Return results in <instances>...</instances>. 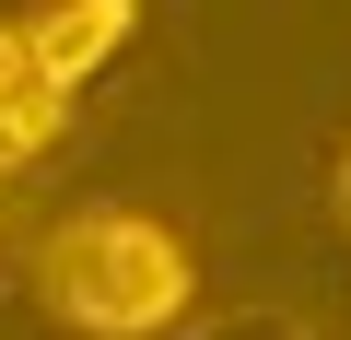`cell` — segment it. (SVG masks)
Here are the masks:
<instances>
[{"label": "cell", "instance_id": "cell-1", "mask_svg": "<svg viewBox=\"0 0 351 340\" xmlns=\"http://www.w3.org/2000/svg\"><path fill=\"white\" fill-rule=\"evenodd\" d=\"M36 282H47V305L82 340H176L188 328V293H199V258L152 212H71L36 247Z\"/></svg>", "mask_w": 351, "mask_h": 340}, {"label": "cell", "instance_id": "cell-2", "mask_svg": "<svg viewBox=\"0 0 351 340\" xmlns=\"http://www.w3.org/2000/svg\"><path fill=\"white\" fill-rule=\"evenodd\" d=\"M129 24H141V0H47V12L24 24V47H36V71H47L59 94H82V82L129 47Z\"/></svg>", "mask_w": 351, "mask_h": 340}, {"label": "cell", "instance_id": "cell-4", "mask_svg": "<svg viewBox=\"0 0 351 340\" xmlns=\"http://www.w3.org/2000/svg\"><path fill=\"white\" fill-rule=\"evenodd\" d=\"M176 340H316V328L281 317V305H223V317H188Z\"/></svg>", "mask_w": 351, "mask_h": 340}, {"label": "cell", "instance_id": "cell-5", "mask_svg": "<svg viewBox=\"0 0 351 340\" xmlns=\"http://www.w3.org/2000/svg\"><path fill=\"white\" fill-rule=\"evenodd\" d=\"M339 223H351V152H339Z\"/></svg>", "mask_w": 351, "mask_h": 340}, {"label": "cell", "instance_id": "cell-3", "mask_svg": "<svg viewBox=\"0 0 351 340\" xmlns=\"http://www.w3.org/2000/svg\"><path fill=\"white\" fill-rule=\"evenodd\" d=\"M59 117H71V94L36 71L24 24H0V177H12V164H36V152L59 141Z\"/></svg>", "mask_w": 351, "mask_h": 340}]
</instances>
